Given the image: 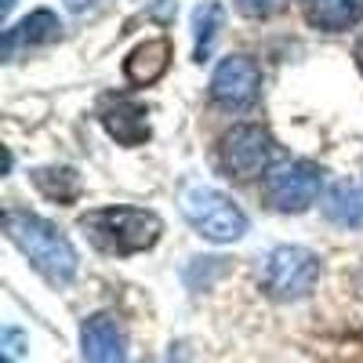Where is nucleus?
I'll return each mask as SVG.
<instances>
[{"label":"nucleus","mask_w":363,"mask_h":363,"mask_svg":"<svg viewBox=\"0 0 363 363\" xmlns=\"http://www.w3.org/2000/svg\"><path fill=\"white\" fill-rule=\"evenodd\" d=\"M29 178H33V186L55 203H73L80 196V174L73 167H37Z\"/></svg>","instance_id":"4468645a"},{"label":"nucleus","mask_w":363,"mask_h":363,"mask_svg":"<svg viewBox=\"0 0 363 363\" xmlns=\"http://www.w3.org/2000/svg\"><path fill=\"white\" fill-rule=\"evenodd\" d=\"M211 102L218 109H247L262 95V69L251 55H225L211 73L207 87Z\"/></svg>","instance_id":"0eeeda50"},{"label":"nucleus","mask_w":363,"mask_h":363,"mask_svg":"<svg viewBox=\"0 0 363 363\" xmlns=\"http://www.w3.org/2000/svg\"><path fill=\"white\" fill-rule=\"evenodd\" d=\"M323 215H327V222H335L342 229H359L363 225V193L356 186H349V182L330 186L323 196Z\"/></svg>","instance_id":"ddd939ff"},{"label":"nucleus","mask_w":363,"mask_h":363,"mask_svg":"<svg viewBox=\"0 0 363 363\" xmlns=\"http://www.w3.org/2000/svg\"><path fill=\"white\" fill-rule=\"evenodd\" d=\"M62 37V22H58L55 11L40 8V11H29L18 26H11L8 33H4V58L15 55V48H37V44H51Z\"/></svg>","instance_id":"f8f14e48"},{"label":"nucleus","mask_w":363,"mask_h":363,"mask_svg":"<svg viewBox=\"0 0 363 363\" xmlns=\"http://www.w3.org/2000/svg\"><path fill=\"white\" fill-rule=\"evenodd\" d=\"M171 55L174 51H171V40L167 37H149V40L135 44L131 55L124 58V77L131 84H138V87L157 84L167 73V66H171Z\"/></svg>","instance_id":"9d476101"},{"label":"nucleus","mask_w":363,"mask_h":363,"mask_svg":"<svg viewBox=\"0 0 363 363\" xmlns=\"http://www.w3.org/2000/svg\"><path fill=\"white\" fill-rule=\"evenodd\" d=\"M102 128L109 131V138H116L120 145H145L149 142V113L142 102H131V99H109L102 106Z\"/></svg>","instance_id":"1a4fd4ad"},{"label":"nucleus","mask_w":363,"mask_h":363,"mask_svg":"<svg viewBox=\"0 0 363 363\" xmlns=\"http://www.w3.org/2000/svg\"><path fill=\"white\" fill-rule=\"evenodd\" d=\"M316 280H320V255L298 244H284L277 251H269L262 265V291L277 301L309 298Z\"/></svg>","instance_id":"39448f33"},{"label":"nucleus","mask_w":363,"mask_h":363,"mask_svg":"<svg viewBox=\"0 0 363 363\" xmlns=\"http://www.w3.org/2000/svg\"><path fill=\"white\" fill-rule=\"evenodd\" d=\"M80 349H84V363H128L124 327L113 313H95L84 320Z\"/></svg>","instance_id":"6e6552de"},{"label":"nucleus","mask_w":363,"mask_h":363,"mask_svg":"<svg viewBox=\"0 0 363 363\" xmlns=\"http://www.w3.org/2000/svg\"><path fill=\"white\" fill-rule=\"evenodd\" d=\"M182 215L186 222L211 244H233L247 233V215L229 193L211 189V186H193L182 193Z\"/></svg>","instance_id":"7ed1b4c3"},{"label":"nucleus","mask_w":363,"mask_h":363,"mask_svg":"<svg viewBox=\"0 0 363 363\" xmlns=\"http://www.w3.org/2000/svg\"><path fill=\"white\" fill-rule=\"evenodd\" d=\"M323 189V167L313 160H284L272 164L262 182V200L265 207L280 211V215H301L316 203Z\"/></svg>","instance_id":"20e7f679"},{"label":"nucleus","mask_w":363,"mask_h":363,"mask_svg":"<svg viewBox=\"0 0 363 363\" xmlns=\"http://www.w3.org/2000/svg\"><path fill=\"white\" fill-rule=\"evenodd\" d=\"M356 66H359V73H363V40L356 44Z\"/></svg>","instance_id":"a211bd4d"},{"label":"nucleus","mask_w":363,"mask_h":363,"mask_svg":"<svg viewBox=\"0 0 363 363\" xmlns=\"http://www.w3.org/2000/svg\"><path fill=\"white\" fill-rule=\"evenodd\" d=\"M272 160H277V138L262 124H233L218 138V164L236 182L269 174Z\"/></svg>","instance_id":"423d86ee"},{"label":"nucleus","mask_w":363,"mask_h":363,"mask_svg":"<svg viewBox=\"0 0 363 363\" xmlns=\"http://www.w3.org/2000/svg\"><path fill=\"white\" fill-rule=\"evenodd\" d=\"M222 4L218 0H203V4L193 11V37H196V48H193V55H196V62H203V58L211 55V48H215V40H218V29H222Z\"/></svg>","instance_id":"2eb2a0df"},{"label":"nucleus","mask_w":363,"mask_h":363,"mask_svg":"<svg viewBox=\"0 0 363 363\" xmlns=\"http://www.w3.org/2000/svg\"><path fill=\"white\" fill-rule=\"evenodd\" d=\"M77 225L102 255H116V258L149 251L164 233L160 215L145 207H95L80 215Z\"/></svg>","instance_id":"f03ea898"},{"label":"nucleus","mask_w":363,"mask_h":363,"mask_svg":"<svg viewBox=\"0 0 363 363\" xmlns=\"http://www.w3.org/2000/svg\"><path fill=\"white\" fill-rule=\"evenodd\" d=\"M4 233L51 287H66L77 277V265H80L77 247L69 244V236L55 222L33 215V211L8 207L4 211Z\"/></svg>","instance_id":"f257e3e1"},{"label":"nucleus","mask_w":363,"mask_h":363,"mask_svg":"<svg viewBox=\"0 0 363 363\" xmlns=\"http://www.w3.org/2000/svg\"><path fill=\"white\" fill-rule=\"evenodd\" d=\"M87 4H95V0H69V8H73V11H84Z\"/></svg>","instance_id":"f3484780"},{"label":"nucleus","mask_w":363,"mask_h":363,"mask_svg":"<svg viewBox=\"0 0 363 363\" xmlns=\"http://www.w3.org/2000/svg\"><path fill=\"white\" fill-rule=\"evenodd\" d=\"M301 18L320 33H345L363 18V0H301Z\"/></svg>","instance_id":"9b49d317"},{"label":"nucleus","mask_w":363,"mask_h":363,"mask_svg":"<svg viewBox=\"0 0 363 363\" xmlns=\"http://www.w3.org/2000/svg\"><path fill=\"white\" fill-rule=\"evenodd\" d=\"M287 4H291V0H236L240 15H247V18H255V22L277 18L280 11H287Z\"/></svg>","instance_id":"dca6fc26"}]
</instances>
